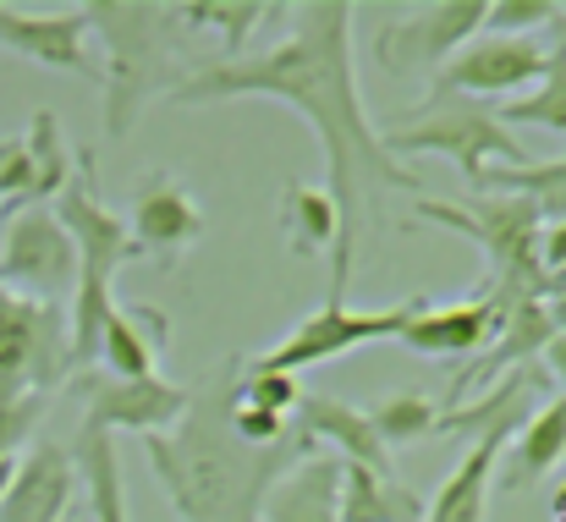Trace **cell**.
Segmentation results:
<instances>
[{
	"instance_id": "obj_1",
	"label": "cell",
	"mask_w": 566,
	"mask_h": 522,
	"mask_svg": "<svg viewBox=\"0 0 566 522\" xmlns=\"http://www.w3.org/2000/svg\"><path fill=\"white\" fill-rule=\"evenodd\" d=\"M292 33L270 44L264 55L237 61H203L177 88L171 105H231V100H275L308 122V133L325 149V198L336 203V242H331V292L325 303H347L353 270H358V237L379 220V192H418L423 181L407 171L369 122L364 88H358V55H353V17L347 0H303L286 6Z\"/></svg>"
},
{
	"instance_id": "obj_2",
	"label": "cell",
	"mask_w": 566,
	"mask_h": 522,
	"mask_svg": "<svg viewBox=\"0 0 566 522\" xmlns=\"http://www.w3.org/2000/svg\"><path fill=\"white\" fill-rule=\"evenodd\" d=\"M237 374L242 363L231 357L209 385L188 396V413L177 418L171 435H149L144 457L149 473L160 479L177 522H264L270 490L319 446L292 424V435L270 451H253L231 435V401H237Z\"/></svg>"
},
{
	"instance_id": "obj_3",
	"label": "cell",
	"mask_w": 566,
	"mask_h": 522,
	"mask_svg": "<svg viewBox=\"0 0 566 522\" xmlns=\"http://www.w3.org/2000/svg\"><path fill=\"white\" fill-rule=\"evenodd\" d=\"M50 215L61 220V231L72 237V253H77V286H72V314H66V357H72V374H88L94 357H99V325L116 309L111 281H116L122 264L138 259V248L127 237V220L111 215L94 192V155H77V181L61 187Z\"/></svg>"
},
{
	"instance_id": "obj_4",
	"label": "cell",
	"mask_w": 566,
	"mask_h": 522,
	"mask_svg": "<svg viewBox=\"0 0 566 522\" xmlns=\"http://www.w3.org/2000/svg\"><path fill=\"white\" fill-rule=\"evenodd\" d=\"M88 33L105 39L111 61H105V133L127 138L144 100L171 94L166 72L177 66V6H144V0H88L83 6Z\"/></svg>"
},
{
	"instance_id": "obj_5",
	"label": "cell",
	"mask_w": 566,
	"mask_h": 522,
	"mask_svg": "<svg viewBox=\"0 0 566 522\" xmlns=\"http://www.w3.org/2000/svg\"><path fill=\"white\" fill-rule=\"evenodd\" d=\"M379 144L401 160V155H440L451 160L457 176L484 192V176L495 166H528V144L517 133H506L495 122V111L473 105V100H451V94H429L423 105H412V122H396L379 133Z\"/></svg>"
},
{
	"instance_id": "obj_6",
	"label": "cell",
	"mask_w": 566,
	"mask_h": 522,
	"mask_svg": "<svg viewBox=\"0 0 566 522\" xmlns=\"http://www.w3.org/2000/svg\"><path fill=\"white\" fill-rule=\"evenodd\" d=\"M412 220H429V226H446V231H462L468 242L484 248L490 259V292L501 297H545L539 286V259H534V242H539V209L528 198H512V192H473L468 203H446V198H418L412 203Z\"/></svg>"
},
{
	"instance_id": "obj_7",
	"label": "cell",
	"mask_w": 566,
	"mask_h": 522,
	"mask_svg": "<svg viewBox=\"0 0 566 522\" xmlns=\"http://www.w3.org/2000/svg\"><path fill=\"white\" fill-rule=\"evenodd\" d=\"M66 374V309L0 286V407L22 396H50Z\"/></svg>"
},
{
	"instance_id": "obj_8",
	"label": "cell",
	"mask_w": 566,
	"mask_h": 522,
	"mask_svg": "<svg viewBox=\"0 0 566 522\" xmlns=\"http://www.w3.org/2000/svg\"><path fill=\"white\" fill-rule=\"evenodd\" d=\"M418 309H429V297H407V303H396V309H369V314H358L353 303H325L319 314H308L303 325H292L270 352H259L253 368L297 374V368L347 357V352L369 347V342H396Z\"/></svg>"
},
{
	"instance_id": "obj_9",
	"label": "cell",
	"mask_w": 566,
	"mask_h": 522,
	"mask_svg": "<svg viewBox=\"0 0 566 522\" xmlns=\"http://www.w3.org/2000/svg\"><path fill=\"white\" fill-rule=\"evenodd\" d=\"M484 6L490 0H434L379 22L375 61L390 77H434L468 39L484 33Z\"/></svg>"
},
{
	"instance_id": "obj_10",
	"label": "cell",
	"mask_w": 566,
	"mask_h": 522,
	"mask_svg": "<svg viewBox=\"0 0 566 522\" xmlns=\"http://www.w3.org/2000/svg\"><path fill=\"white\" fill-rule=\"evenodd\" d=\"M0 286L33 303H61L77 286L72 237L50 209H17L0 231Z\"/></svg>"
},
{
	"instance_id": "obj_11",
	"label": "cell",
	"mask_w": 566,
	"mask_h": 522,
	"mask_svg": "<svg viewBox=\"0 0 566 522\" xmlns=\"http://www.w3.org/2000/svg\"><path fill=\"white\" fill-rule=\"evenodd\" d=\"M72 390L83 396V424L105 435H171L177 418L188 413V385H171L160 374L149 379H111V374H72Z\"/></svg>"
},
{
	"instance_id": "obj_12",
	"label": "cell",
	"mask_w": 566,
	"mask_h": 522,
	"mask_svg": "<svg viewBox=\"0 0 566 522\" xmlns=\"http://www.w3.org/2000/svg\"><path fill=\"white\" fill-rule=\"evenodd\" d=\"M551 66V50L539 39H501V33H479L468 39L440 72H434V94L451 100H473V94H528Z\"/></svg>"
},
{
	"instance_id": "obj_13",
	"label": "cell",
	"mask_w": 566,
	"mask_h": 522,
	"mask_svg": "<svg viewBox=\"0 0 566 522\" xmlns=\"http://www.w3.org/2000/svg\"><path fill=\"white\" fill-rule=\"evenodd\" d=\"M0 44L28 55L44 72H72L99 83V61L88 50V17L83 6L66 11H22V6H0Z\"/></svg>"
},
{
	"instance_id": "obj_14",
	"label": "cell",
	"mask_w": 566,
	"mask_h": 522,
	"mask_svg": "<svg viewBox=\"0 0 566 522\" xmlns=\"http://www.w3.org/2000/svg\"><path fill=\"white\" fill-rule=\"evenodd\" d=\"M495 303H501V331H495L490 347L479 352V357L451 379V407H462V396H468L473 385L501 379L506 368H534V357H545V347L556 342V325H551L545 297H534V292H523V297H501V292H495Z\"/></svg>"
},
{
	"instance_id": "obj_15",
	"label": "cell",
	"mask_w": 566,
	"mask_h": 522,
	"mask_svg": "<svg viewBox=\"0 0 566 522\" xmlns=\"http://www.w3.org/2000/svg\"><path fill=\"white\" fill-rule=\"evenodd\" d=\"M138 259H160L177 264L192 242L203 237V209L192 203V192L171 171H149L138 181V203H133V226H127Z\"/></svg>"
},
{
	"instance_id": "obj_16",
	"label": "cell",
	"mask_w": 566,
	"mask_h": 522,
	"mask_svg": "<svg viewBox=\"0 0 566 522\" xmlns=\"http://www.w3.org/2000/svg\"><path fill=\"white\" fill-rule=\"evenodd\" d=\"M534 407H512L501 413L490 429L473 435V451L451 468V479L434 490V501L423 507V522H484V501H490V479H495V462L506 457L512 435L528 424Z\"/></svg>"
},
{
	"instance_id": "obj_17",
	"label": "cell",
	"mask_w": 566,
	"mask_h": 522,
	"mask_svg": "<svg viewBox=\"0 0 566 522\" xmlns=\"http://www.w3.org/2000/svg\"><path fill=\"white\" fill-rule=\"evenodd\" d=\"M77 457L72 446H33L28 462H17L6 495H0V522H72V495H77Z\"/></svg>"
},
{
	"instance_id": "obj_18",
	"label": "cell",
	"mask_w": 566,
	"mask_h": 522,
	"mask_svg": "<svg viewBox=\"0 0 566 522\" xmlns=\"http://www.w3.org/2000/svg\"><path fill=\"white\" fill-rule=\"evenodd\" d=\"M495 331H501V303L484 286L468 303H446V309L429 303V309H418L396 342L407 352H418V357H468L473 363L479 352L495 342Z\"/></svg>"
},
{
	"instance_id": "obj_19",
	"label": "cell",
	"mask_w": 566,
	"mask_h": 522,
	"mask_svg": "<svg viewBox=\"0 0 566 522\" xmlns=\"http://www.w3.org/2000/svg\"><path fill=\"white\" fill-rule=\"evenodd\" d=\"M297 429H303L314 446H319V440H331L342 462L369 468V473H379V479H396L390 451L379 446V435H375V424H369V413H364V407L336 401V396H303V407H297Z\"/></svg>"
},
{
	"instance_id": "obj_20",
	"label": "cell",
	"mask_w": 566,
	"mask_h": 522,
	"mask_svg": "<svg viewBox=\"0 0 566 522\" xmlns=\"http://www.w3.org/2000/svg\"><path fill=\"white\" fill-rule=\"evenodd\" d=\"M171 347V320L160 309H111L99 325V357L111 363V379H149L155 357Z\"/></svg>"
},
{
	"instance_id": "obj_21",
	"label": "cell",
	"mask_w": 566,
	"mask_h": 522,
	"mask_svg": "<svg viewBox=\"0 0 566 522\" xmlns=\"http://www.w3.org/2000/svg\"><path fill=\"white\" fill-rule=\"evenodd\" d=\"M336 490H342V457L314 451L270 490L264 522H336Z\"/></svg>"
},
{
	"instance_id": "obj_22",
	"label": "cell",
	"mask_w": 566,
	"mask_h": 522,
	"mask_svg": "<svg viewBox=\"0 0 566 522\" xmlns=\"http://www.w3.org/2000/svg\"><path fill=\"white\" fill-rule=\"evenodd\" d=\"M562 462H566V396H556L539 413H528V424L517 429V446L506 457V490H528L545 473H556Z\"/></svg>"
},
{
	"instance_id": "obj_23",
	"label": "cell",
	"mask_w": 566,
	"mask_h": 522,
	"mask_svg": "<svg viewBox=\"0 0 566 522\" xmlns=\"http://www.w3.org/2000/svg\"><path fill=\"white\" fill-rule=\"evenodd\" d=\"M336 522H423V501L407 484H396V479H379L369 468L342 462Z\"/></svg>"
},
{
	"instance_id": "obj_24",
	"label": "cell",
	"mask_w": 566,
	"mask_h": 522,
	"mask_svg": "<svg viewBox=\"0 0 566 522\" xmlns=\"http://www.w3.org/2000/svg\"><path fill=\"white\" fill-rule=\"evenodd\" d=\"M77 457V479L88 484V512L94 522H127V495H122V457H116V435L105 429H77L72 440Z\"/></svg>"
},
{
	"instance_id": "obj_25",
	"label": "cell",
	"mask_w": 566,
	"mask_h": 522,
	"mask_svg": "<svg viewBox=\"0 0 566 522\" xmlns=\"http://www.w3.org/2000/svg\"><path fill=\"white\" fill-rule=\"evenodd\" d=\"M281 231H286V248L297 259H314L319 248H331L336 242V203L325 198V187L286 181L281 187Z\"/></svg>"
},
{
	"instance_id": "obj_26",
	"label": "cell",
	"mask_w": 566,
	"mask_h": 522,
	"mask_svg": "<svg viewBox=\"0 0 566 522\" xmlns=\"http://www.w3.org/2000/svg\"><path fill=\"white\" fill-rule=\"evenodd\" d=\"M484 192H512L539 209V220H566V155L556 160H528V166H495L484 176Z\"/></svg>"
},
{
	"instance_id": "obj_27",
	"label": "cell",
	"mask_w": 566,
	"mask_h": 522,
	"mask_svg": "<svg viewBox=\"0 0 566 522\" xmlns=\"http://www.w3.org/2000/svg\"><path fill=\"white\" fill-rule=\"evenodd\" d=\"M495 122H501L506 133H512V127H545V133H562L566 138V50H551L545 77H539L528 94L506 100V105L495 111Z\"/></svg>"
},
{
	"instance_id": "obj_28",
	"label": "cell",
	"mask_w": 566,
	"mask_h": 522,
	"mask_svg": "<svg viewBox=\"0 0 566 522\" xmlns=\"http://www.w3.org/2000/svg\"><path fill=\"white\" fill-rule=\"evenodd\" d=\"M22 144H28V160H33V209H44V203H55L61 187L72 181V149H66V138H61L55 111H33Z\"/></svg>"
},
{
	"instance_id": "obj_29",
	"label": "cell",
	"mask_w": 566,
	"mask_h": 522,
	"mask_svg": "<svg viewBox=\"0 0 566 522\" xmlns=\"http://www.w3.org/2000/svg\"><path fill=\"white\" fill-rule=\"evenodd\" d=\"M275 6H264V0H188V6H177V22L182 28H214L220 33V61H237V50L248 44V33L270 17Z\"/></svg>"
},
{
	"instance_id": "obj_30",
	"label": "cell",
	"mask_w": 566,
	"mask_h": 522,
	"mask_svg": "<svg viewBox=\"0 0 566 522\" xmlns=\"http://www.w3.org/2000/svg\"><path fill=\"white\" fill-rule=\"evenodd\" d=\"M369 413V424H375L379 446L390 451V446H407V440H423V435H434V418H440V407L429 401V396H418V390H401V396H385L375 407H364Z\"/></svg>"
},
{
	"instance_id": "obj_31",
	"label": "cell",
	"mask_w": 566,
	"mask_h": 522,
	"mask_svg": "<svg viewBox=\"0 0 566 522\" xmlns=\"http://www.w3.org/2000/svg\"><path fill=\"white\" fill-rule=\"evenodd\" d=\"M303 396L308 390L297 385V374H275V368H253V363H248V374H237V401L242 407L292 418V407H303Z\"/></svg>"
},
{
	"instance_id": "obj_32",
	"label": "cell",
	"mask_w": 566,
	"mask_h": 522,
	"mask_svg": "<svg viewBox=\"0 0 566 522\" xmlns=\"http://www.w3.org/2000/svg\"><path fill=\"white\" fill-rule=\"evenodd\" d=\"M562 0H490L484 6V28L501 39H528L534 28H556Z\"/></svg>"
},
{
	"instance_id": "obj_33",
	"label": "cell",
	"mask_w": 566,
	"mask_h": 522,
	"mask_svg": "<svg viewBox=\"0 0 566 522\" xmlns=\"http://www.w3.org/2000/svg\"><path fill=\"white\" fill-rule=\"evenodd\" d=\"M231 435L242 446H253V451H270V446H281L292 435V418H275V413H259V407L231 401Z\"/></svg>"
},
{
	"instance_id": "obj_34",
	"label": "cell",
	"mask_w": 566,
	"mask_h": 522,
	"mask_svg": "<svg viewBox=\"0 0 566 522\" xmlns=\"http://www.w3.org/2000/svg\"><path fill=\"white\" fill-rule=\"evenodd\" d=\"M44 401H50V396H22V401L0 407V462L17 457V446L33 435V424L44 418Z\"/></svg>"
},
{
	"instance_id": "obj_35",
	"label": "cell",
	"mask_w": 566,
	"mask_h": 522,
	"mask_svg": "<svg viewBox=\"0 0 566 522\" xmlns=\"http://www.w3.org/2000/svg\"><path fill=\"white\" fill-rule=\"evenodd\" d=\"M545 363H551V374L562 379V390H566V336H556V342L545 347Z\"/></svg>"
},
{
	"instance_id": "obj_36",
	"label": "cell",
	"mask_w": 566,
	"mask_h": 522,
	"mask_svg": "<svg viewBox=\"0 0 566 522\" xmlns=\"http://www.w3.org/2000/svg\"><path fill=\"white\" fill-rule=\"evenodd\" d=\"M545 309H551V325H556V336H566V292H562V297H551Z\"/></svg>"
},
{
	"instance_id": "obj_37",
	"label": "cell",
	"mask_w": 566,
	"mask_h": 522,
	"mask_svg": "<svg viewBox=\"0 0 566 522\" xmlns=\"http://www.w3.org/2000/svg\"><path fill=\"white\" fill-rule=\"evenodd\" d=\"M11 473H17V457H6V462H0V495H6V484H11Z\"/></svg>"
},
{
	"instance_id": "obj_38",
	"label": "cell",
	"mask_w": 566,
	"mask_h": 522,
	"mask_svg": "<svg viewBox=\"0 0 566 522\" xmlns=\"http://www.w3.org/2000/svg\"><path fill=\"white\" fill-rule=\"evenodd\" d=\"M556 522H566V484L556 490Z\"/></svg>"
},
{
	"instance_id": "obj_39",
	"label": "cell",
	"mask_w": 566,
	"mask_h": 522,
	"mask_svg": "<svg viewBox=\"0 0 566 522\" xmlns=\"http://www.w3.org/2000/svg\"><path fill=\"white\" fill-rule=\"evenodd\" d=\"M556 50H566V39H562V44H556Z\"/></svg>"
}]
</instances>
